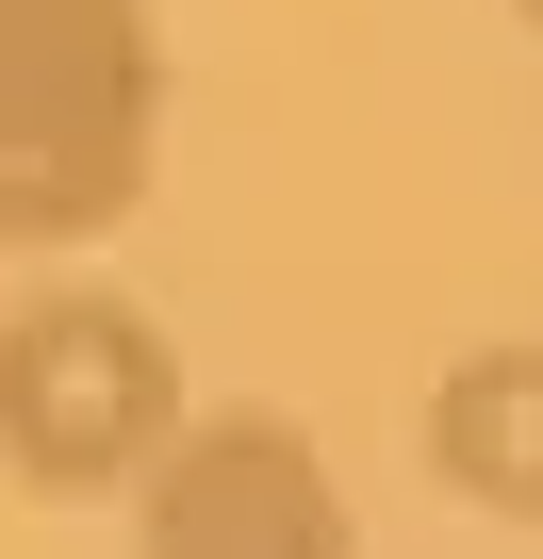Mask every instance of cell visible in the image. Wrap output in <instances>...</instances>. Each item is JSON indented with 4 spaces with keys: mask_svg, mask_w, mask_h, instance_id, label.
Wrapping results in <instances>:
<instances>
[{
    "mask_svg": "<svg viewBox=\"0 0 543 559\" xmlns=\"http://www.w3.org/2000/svg\"><path fill=\"white\" fill-rule=\"evenodd\" d=\"M165 181V17L149 0H0V263L132 230Z\"/></svg>",
    "mask_w": 543,
    "mask_h": 559,
    "instance_id": "obj_1",
    "label": "cell"
},
{
    "mask_svg": "<svg viewBox=\"0 0 543 559\" xmlns=\"http://www.w3.org/2000/svg\"><path fill=\"white\" fill-rule=\"evenodd\" d=\"M181 428V346L116 280H34L0 313V477L17 493H132Z\"/></svg>",
    "mask_w": 543,
    "mask_h": 559,
    "instance_id": "obj_2",
    "label": "cell"
},
{
    "mask_svg": "<svg viewBox=\"0 0 543 559\" xmlns=\"http://www.w3.org/2000/svg\"><path fill=\"white\" fill-rule=\"evenodd\" d=\"M132 559H363V526H346V477H330V444L297 412L231 395V412H181L149 444Z\"/></svg>",
    "mask_w": 543,
    "mask_h": 559,
    "instance_id": "obj_3",
    "label": "cell"
},
{
    "mask_svg": "<svg viewBox=\"0 0 543 559\" xmlns=\"http://www.w3.org/2000/svg\"><path fill=\"white\" fill-rule=\"evenodd\" d=\"M428 477L494 526H543V346H461L428 379Z\"/></svg>",
    "mask_w": 543,
    "mask_h": 559,
    "instance_id": "obj_4",
    "label": "cell"
},
{
    "mask_svg": "<svg viewBox=\"0 0 543 559\" xmlns=\"http://www.w3.org/2000/svg\"><path fill=\"white\" fill-rule=\"evenodd\" d=\"M494 17H510V34H543V0H494Z\"/></svg>",
    "mask_w": 543,
    "mask_h": 559,
    "instance_id": "obj_5",
    "label": "cell"
}]
</instances>
